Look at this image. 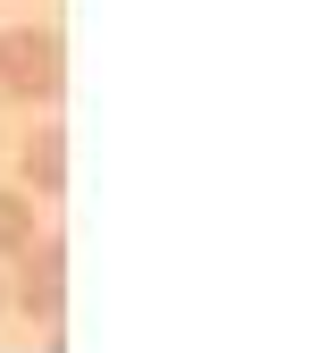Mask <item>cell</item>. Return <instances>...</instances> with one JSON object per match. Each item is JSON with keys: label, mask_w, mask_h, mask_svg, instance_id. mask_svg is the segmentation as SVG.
<instances>
[{"label": "cell", "mask_w": 327, "mask_h": 353, "mask_svg": "<svg viewBox=\"0 0 327 353\" xmlns=\"http://www.w3.org/2000/svg\"><path fill=\"white\" fill-rule=\"evenodd\" d=\"M59 84H67V51H59L51 26H9V34H0V93L59 101Z\"/></svg>", "instance_id": "6da1fadb"}, {"label": "cell", "mask_w": 327, "mask_h": 353, "mask_svg": "<svg viewBox=\"0 0 327 353\" xmlns=\"http://www.w3.org/2000/svg\"><path fill=\"white\" fill-rule=\"evenodd\" d=\"M17 303H25L42 328H59V312H67V244L59 236H34L25 244V286H17Z\"/></svg>", "instance_id": "7a4b0ae2"}, {"label": "cell", "mask_w": 327, "mask_h": 353, "mask_svg": "<svg viewBox=\"0 0 327 353\" xmlns=\"http://www.w3.org/2000/svg\"><path fill=\"white\" fill-rule=\"evenodd\" d=\"M25 185L34 194H67V135H59V126L25 135Z\"/></svg>", "instance_id": "3957f363"}, {"label": "cell", "mask_w": 327, "mask_h": 353, "mask_svg": "<svg viewBox=\"0 0 327 353\" xmlns=\"http://www.w3.org/2000/svg\"><path fill=\"white\" fill-rule=\"evenodd\" d=\"M25 244H34V210H25V194L0 185V252H25Z\"/></svg>", "instance_id": "277c9868"}, {"label": "cell", "mask_w": 327, "mask_h": 353, "mask_svg": "<svg viewBox=\"0 0 327 353\" xmlns=\"http://www.w3.org/2000/svg\"><path fill=\"white\" fill-rule=\"evenodd\" d=\"M0 303H9V286H0Z\"/></svg>", "instance_id": "5b68a950"}]
</instances>
